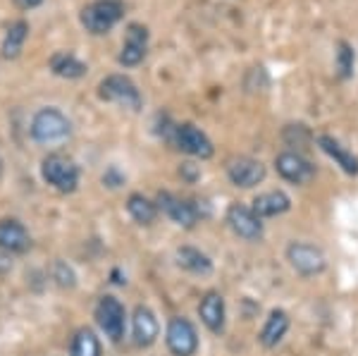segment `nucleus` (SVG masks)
<instances>
[{
  "label": "nucleus",
  "mask_w": 358,
  "mask_h": 356,
  "mask_svg": "<svg viewBox=\"0 0 358 356\" xmlns=\"http://www.w3.org/2000/svg\"><path fill=\"white\" fill-rule=\"evenodd\" d=\"M175 143L177 148H182L184 153L194 158H210L213 156V141L194 124H177L175 127Z\"/></svg>",
  "instance_id": "obj_9"
},
{
  "label": "nucleus",
  "mask_w": 358,
  "mask_h": 356,
  "mask_svg": "<svg viewBox=\"0 0 358 356\" xmlns=\"http://www.w3.org/2000/svg\"><path fill=\"white\" fill-rule=\"evenodd\" d=\"M317 146H320L322 151H325L327 156L346 172V175H358V158L349 151V148H344L337 139H332V136H327V134H320L317 136Z\"/></svg>",
  "instance_id": "obj_17"
},
{
  "label": "nucleus",
  "mask_w": 358,
  "mask_h": 356,
  "mask_svg": "<svg viewBox=\"0 0 358 356\" xmlns=\"http://www.w3.org/2000/svg\"><path fill=\"white\" fill-rule=\"evenodd\" d=\"M27 38H29V22L15 20L13 24L8 27V31H5L3 45H0V53H3L5 60H15V57H20Z\"/></svg>",
  "instance_id": "obj_19"
},
{
  "label": "nucleus",
  "mask_w": 358,
  "mask_h": 356,
  "mask_svg": "<svg viewBox=\"0 0 358 356\" xmlns=\"http://www.w3.org/2000/svg\"><path fill=\"white\" fill-rule=\"evenodd\" d=\"M146 53H148V29L143 24H138V22H131V24L127 27L117 62L124 67H136L138 62H143Z\"/></svg>",
  "instance_id": "obj_7"
},
{
  "label": "nucleus",
  "mask_w": 358,
  "mask_h": 356,
  "mask_svg": "<svg viewBox=\"0 0 358 356\" xmlns=\"http://www.w3.org/2000/svg\"><path fill=\"white\" fill-rule=\"evenodd\" d=\"M354 48H351L346 41L337 43V77L339 79H349L354 74Z\"/></svg>",
  "instance_id": "obj_25"
},
{
  "label": "nucleus",
  "mask_w": 358,
  "mask_h": 356,
  "mask_svg": "<svg viewBox=\"0 0 358 356\" xmlns=\"http://www.w3.org/2000/svg\"><path fill=\"white\" fill-rule=\"evenodd\" d=\"M103 182H106V185H110V187H120V185H122V177H120L117 172H115V168H113V170H108L106 175H103Z\"/></svg>",
  "instance_id": "obj_27"
},
{
  "label": "nucleus",
  "mask_w": 358,
  "mask_h": 356,
  "mask_svg": "<svg viewBox=\"0 0 358 356\" xmlns=\"http://www.w3.org/2000/svg\"><path fill=\"white\" fill-rule=\"evenodd\" d=\"M227 222L232 232L241 239H258L263 234V222L256 215V211L244 204H232L227 211Z\"/></svg>",
  "instance_id": "obj_10"
},
{
  "label": "nucleus",
  "mask_w": 358,
  "mask_h": 356,
  "mask_svg": "<svg viewBox=\"0 0 358 356\" xmlns=\"http://www.w3.org/2000/svg\"><path fill=\"white\" fill-rule=\"evenodd\" d=\"M0 177H3V158H0Z\"/></svg>",
  "instance_id": "obj_29"
},
{
  "label": "nucleus",
  "mask_w": 358,
  "mask_h": 356,
  "mask_svg": "<svg viewBox=\"0 0 358 356\" xmlns=\"http://www.w3.org/2000/svg\"><path fill=\"white\" fill-rule=\"evenodd\" d=\"M160 325L155 320V313L148 306H136L134 311V342L138 347H151L158 340Z\"/></svg>",
  "instance_id": "obj_15"
},
{
  "label": "nucleus",
  "mask_w": 358,
  "mask_h": 356,
  "mask_svg": "<svg viewBox=\"0 0 358 356\" xmlns=\"http://www.w3.org/2000/svg\"><path fill=\"white\" fill-rule=\"evenodd\" d=\"M158 208L165 211V215L170 220H175L182 227H194L199 220V208L187 199H179L170 192H160L158 194Z\"/></svg>",
  "instance_id": "obj_12"
},
{
  "label": "nucleus",
  "mask_w": 358,
  "mask_h": 356,
  "mask_svg": "<svg viewBox=\"0 0 358 356\" xmlns=\"http://www.w3.org/2000/svg\"><path fill=\"white\" fill-rule=\"evenodd\" d=\"M96 320L110 342H120L124 337L127 313L120 299H115L110 294L101 297V301H98V306H96Z\"/></svg>",
  "instance_id": "obj_5"
},
{
  "label": "nucleus",
  "mask_w": 358,
  "mask_h": 356,
  "mask_svg": "<svg viewBox=\"0 0 358 356\" xmlns=\"http://www.w3.org/2000/svg\"><path fill=\"white\" fill-rule=\"evenodd\" d=\"M287 330H289V315H287L282 308H275V311H270L268 320H265L263 330H261V344L268 349H273L280 344L282 337L287 335Z\"/></svg>",
  "instance_id": "obj_18"
},
{
  "label": "nucleus",
  "mask_w": 358,
  "mask_h": 356,
  "mask_svg": "<svg viewBox=\"0 0 358 356\" xmlns=\"http://www.w3.org/2000/svg\"><path fill=\"white\" fill-rule=\"evenodd\" d=\"M41 177L57 192L69 194L79 185V168L74 165L72 158L60 156V153H50L41 163Z\"/></svg>",
  "instance_id": "obj_3"
},
{
  "label": "nucleus",
  "mask_w": 358,
  "mask_h": 356,
  "mask_svg": "<svg viewBox=\"0 0 358 356\" xmlns=\"http://www.w3.org/2000/svg\"><path fill=\"white\" fill-rule=\"evenodd\" d=\"M165 340H167L170 352L175 356H194L196 349H199V335H196V328L187 318H182V315L170 318Z\"/></svg>",
  "instance_id": "obj_6"
},
{
  "label": "nucleus",
  "mask_w": 358,
  "mask_h": 356,
  "mask_svg": "<svg viewBox=\"0 0 358 356\" xmlns=\"http://www.w3.org/2000/svg\"><path fill=\"white\" fill-rule=\"evenodd\" d=\"M69 354L72 356H101V342H98V337L89 328H84L74 335Z\"/></svg>",
  "instance_id": "obj_24"
},
{
  "label": "nucleus",
  "mask_w": 358,
  "mask_h": 356,
  "mask_svg": "<svg viewBox=\"0 0 358 356\" xmlns=\"http://www.w3.org/2000/svg\"><path fill=\"white\" fill-rule=\"evenodd\" d=\"M31 246L27 227L17 220H0V249L13 251V254H24Z\"/></svg>",
  "instance_id": "obj_14"
},
{
  "label": "nucleus",
  "mask_w": 358,
  "mask_h": 356,
  "mask_svg": "<svg viewBox=\"0 0 358 356\" xmlns=\"http://www.w3.org/2000/svg\"><path fill=\"white\" fill-rule=\"evenodd\" d=\"M275 168L287 182H294V185H306V182H310L315 175L313 165H310L301 153H294V151L280 153V156L275 158Z\"/></svg>",
  "instance_id": "obj_11"
},
{
  "label": "nucleus",
  "mask_w": 358,
  "mask_h": 356,
  "mask_svg": "<svg viewBox=\"0 0 358 356\" xmlns=\"http://www.w3.org/2000/svg\"><path fill=\"white\" fill-rule=\"evenodd\" d=\"M127 211H129V215L134 218L138 225H151L155 215H158V206L153 201H148L143 194H131L127 199Z\"/></svg>",
  "instance_id": "obj_23"
},
{
  "label": "nucleus",
  "mask_w": 358,
  "mask_h": 356,
  "mask_svg": "<svg viewBox=\"0 0 358 356\" xmlns=\"http://www.w3.org/2000/svg\"><path fill=\"white\" fill-rule=\"evenodd\" d=\"M17 5H20L22 10H34V8H38V5L43 3V0H15Z\"/></svg>",
  "instance_id": "obj_28"
},
{
  "label": "nucleus",
  "mask_w": 358,
  "mask_h": 356,
  "mask_svg": "<svg viewBox=\"0 0 358 356\" xmlns=\"http://www.w3.org/2000/svg\"><path fill=\"white\" fill-rule=\"evenodd\" d=\"M124 17V5L120 0H94L82 10V27L94 36H103Z\"/></svg>",
  "instance_id": "obj_1"
},
{
  "label": "nucleus",
  "mask_w": 358,
  "mask_h": 356,
  "mask_svg": "<svg viewBox=\"0 0 358 356\" xmlns=\"http://www.w3.org/2000/svg\"><path fill=\"white\" fill-rule=\"evenodd\" d=\"M53 278L57 280V285H60V287H72V285H74V273H72V268H69L67 263H62V261H57V263H55Z\"/></svg>",
  "instance_id": "obj_26"
},
{
  "label": "nucleus",
  "mask_w": 358,
  "mask_h": 356,
  "mask_svg": "<svg viewBox=\"0 0 358 356\" xmlns=\"http://www.w3.org/2000/svg\"><path fill=\"white\" fill-rule=\"evenodd\" d=\"M177 263L189 273H196V275H208L213 271V263L203 251L194 249V246H182L177 251Z\"/></svg>",
  "instance_id": "obj_22"
},
{
  "label": "nucleus",
  "mask_w": 358,
  "mask_h": 356,
  "mask_svg": "<svg viewBox=\"0 0 358 356\" xmlns=\"http://www.w3.org/2000/svg\"><path fill=\"white\" fill-rule=\"evenodd\" d=\"M287 258H289L294 271L301 275H315L325 271V254L313 244H292L287 249Z\"/></svg>",
  "instance_id": "obj_13"
},
{
  "label": "nucleus",
  "mask_w": 358,
  "mask_h": 356,
  "mask_svg": "<svg viewBox=\"0 0 358 356\" xmlns=\"http://www.w3.org/2000/svg\"><path fill=\"white\" fill-rule=\"evenodd\" d=\"M199 313H201V320H203L206 328L210 332L224 330V299L217 292H208L203 299H201Z\"/></svg>",
  "instance_id": "obj_16"
},
{
  "label": "nucleus",
  "mask_w": 358,
  "mask_h": 356,
  "mask_svg": "<svg viewBox=\"0 0 358 356\" xmlns=\"http://www.w3.org/2000/svg\"><path fill=\"white\" fill-rule=\"evenodd\" d=\"M72 131L69 120L57 108H41L31 120V139L38 143H60Z\"/></svg>",
  "instance_id": "obj_2"
},
{
  "label": "nucleus",
  "mask_w": 358,
  "mask_h": 356,
  "mask_svg": "<svg viewBox=\"0 0 358 356\" xmlns=\"http://www.w3.org/2000/svg\"><path fill=\"white\" fill-rule=\"evenodd\" d=\"M98 96L108 103H117L122 108H129V111H141L143 106L141 91L124 74H108L101 82V86H98Z\"/></svg>",
  "instance_id": "obj_4"
},
{
  "label": "nucleus",
  "mask_w": 358,
  "mask_h": 356,
  "mask_svg": "<svg viewBox=\"0 0 358 356\" xmlns=\"http://www.w3.org/2000/svg\"><path fill=\"white\" fill-rule=\"evenodd\" d=\"M289 206H292V201L285 192H265L261 197L253 199L251 208L256 211L258 218H275V215L287 213Z\"/></svg>",
  "instance_id": "obj_20"
},
{
  "label": "nucleus",
  "mask_w": 358,
  "mask_h": 356,
  "mask_svg": "<svg viewBox=\"0 0 358 356\" xmlns=\"http://www.w3.org/2000/svg\"><path fill=\"white\" fill-rule=\"evenodd\" d=\"M48 65H50V72L57 74V77H62V79H79V77H84V74H86V65L72 53L50 55Z\"/></svg>",
  "instance_id": "obj_21"
},
{
  "label": "nucleus",
  "mask_w": 358,
  "mask_h": 356,
  "mask_svg": "<svg viewBox=\"0 0 358 356\" xmlns=\"http://www.w3.org/2000/svg\"><path fill=\"white\" fill-rule=\"evenodd\" d=\"M227 177L232 180V185L251 189L265 180V165L251 156H236L227 163Z\"/></svg>",
  "instance_id": "obj_8"
}]
</instances>
